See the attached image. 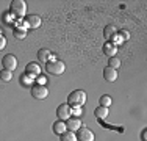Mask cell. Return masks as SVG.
Returning <instances> with one entry per match:
<instances>
[{"label": "cell", "mask_w": 147, "mask_h": 141, "mask_svg": "<svg viewBox=\"0 0 147 141\" xmlns=\"http://www.w3.org/2000/svg\"><path fill=\"white\" fill-rule=\"evenodd\" d=\"M94 116L96 118H99V119H105L108 116V108H105V107H97L96 110H94Z\"/></svg>", "instance_id": "cell-16"}, {"label": "cell", "mask_w": 147, "mask_h": 141, "mask_svg": "<svg viewBox=\"0 0 147 141\" xmlns=\"http://www.w3.org/2000/svg\"><path fill=\"white\" fill-rule=\"evenodd\" d=\"M0 79H2L3 82H11L13 80V72L11 70H6V69L0 70Z\"/></svg>", "instance_id": "cell-18"}, {"label": "cell", "mask_w": 147, "mask_h": 141, "mask_svg": "<svg viewBox=\"0 0 147 141\" xmlns=\"http://www.w3.org/2000/svg\"><path fill=\"white\" fill-rule=\"evenodd\" d=\"M52 52L49 50V49H41L39 52H38V60H39L41 63H50L52 61Z\"/></svg>", "instance_id": "cell-10"}, {"label": "cell", "mask_w": 147, "mask_h": 141, "mask_svg": "<svg viewBox=\"0 0 147 141\" xmlns=\"http://www.w3.org/2000/svg\"><path fill=\"white\" fill-rule=\"evenodd\" d=\"M80 127H82V121H80L78 118H69L67 121H66V129H67L69 132L75 133Z\"/></svg>", "instance_id": "cell-8"}, {"label": "cell", "mask_w": 147, "mask_h": 141, "mask_svg": "<svg viewBox=\"0 0 147 141\" xmlns=\"http://www.w3.org/2000/svg\"><path fill=\"white\" fill-rule=\"evenodd\" d=\"M14 36L17 38V39H24V38L27 36V28L24 27H17L14 30Z\"/></svg>", "instance_id": "cell-21"}, {"label": "cell", "mask_w": 147, "mask_h": 141, "mask_svg": "<svg viewBox=\"0 0 147 141\" xmlns=\"http://www.w3.org/2000/svg\"><path fill=\"white\" fill-rule=\"evenodd\" d=\"M99 104H100V107L108 108L111 104H113V99H111L110 96H107V94H105V96H102V97L99 99Z\"/></svg>", "instance_id": "cell-17"}, {"label": "cell", "mask_w": 147, "mask_h": 141, "mask_svg": "<svg viewBox=\"0 0 147 141\" xmlns=\"http://www.w3.org/2000/svg\"><path fill=\"white\" fill-rule=\"evenodd\" d=\"M6 47V38L5 36H0V52Z\"/></svg>", "instance_id": "cell-24"}, {"label": "cell", "mask_w": 147, "mask_h": 141, "mask_svg": "<svg viewBox=\"0 0 147 141\" xmlns=\"http://www.w3.org/2000/svg\"><path fill=\"white\" fill-rule=\"evenodd\" d=\"M146 136H147V130L144 129V130H142V135H141V138H142V141H147V138H146Z\"/></svg>", "instance_id": "cell-26"}, {"label": "cell", "mask_w": 147, "mask_h": 141, "mask_svg": "<svg viewBox=\"0 0 147 141\" xmlns=\"http://www.w3.org/2000/svg\"><path fill=\"white\" fill-rule=\"evenodd\" d=\"M103 54L108 55L111 58V56H116L117 54V45L113 44V42H105L103 44Z\"/></svg>", "instance_id": "cell-11"}, {"label": "cell", "mask_w": 147, "mask_h": 141, "mask_svg": "<svg viewBox=\"0 0 147 141\" xmlns=\"http://www.w3.org/2000/svg\"><path fill=\"white\" fill-rule=\"evenodd\" d=\"M27 25L30 28H38L41 25V17L38 14H31V16H27Z\"/></svg>", "instance_id": "cell-14"}, {"label": "cell", "mask_w": 147, "mask_h": 141, "mask_svg": "<svg viewBox=\"0 0 147 141\" xmlns=\"http://www.w3.org/2000/svg\"><path fill=\"white\" fill-rule=\"evenodd\" d=\"M77 141H94V133L89 129L80 127L77 130Z\"/></svg>", "instance_id": "cell-6"}, {"label": "cell", "mask_w": 147, "mask_h": 141, "mask_svg": "<svg viewBox=\"0 0 147 141\" xmlns=\"http://www.w3.org/2000/svg\"><path fill=\"white\" fill-rule=\"evenodd\" d=\"M28 74H22V77H20V79H22V80H20V82H22V85H28L30 83V79H28Z\"/></svg>", "instance_id": "cell-23"}, {"label": "cell", "mask_w": 147, "mask_h": 141, "mask_svg": "<svg viewBox=\"0 0 147 141\" xmlns=\"http://www.w3.org/2000/svg\"><path fill=\"white\" fill-rule=\"evenodd\" d=\"M71 115L80 116V115H82V107H72V108H71Z\"/></svg>", "instance_id": "cell-22"}, {"label": "cell", "mask_w": 147, "mask_h": 141, "mask_svg": "<svg viewBox=\"0 0 147 141\" xmlns=\"http://www.w3.org/2000/svg\"><path fill=\"white\" fill-rule=\"evenodd\" d=\"M2 66L5 68L6 70H14L17 68V58L14 55H5L3 56V60H2Z\"/></svg>", "instance_id": "cell-5"}, {"label": "cell", "mask_w": 147, "mask_h": 141, "mask_svg": "<svg viewBox=\"0 0 147 141\" xmlns=\"http://www.w3.org/2000/svg\"><path fill=\"white\" fill-rule=\"evenodd\" d=\"M61 141H77V135L74 132H64L61 135Z\"/></svg>", "instance_id": "cell-20"}, {"label": "cell", "mask_w": 147, "mask_h": 141, "mask_svg": "<svg viewBox=\"0 0 147 141\" xmlns=\"http://www.w3.org/2000/svg\"><path fill=\"white\" fill-rule=\"evenodd\" d=\"M57 116H58L59 121H67V119L72 116L71 115V107H69L67 104L59 105V107L57 108Z\"/></svg>", "instance_id": "cell-7"}, {"label": "cell", "mask_w": 147, "mask_h": 141, "mask_svg": "<svg viewBox=\"0 0 147 141\" xmlns=\"http://www.w3.org/2000/svg\"><path fill=\"white\" fill-rule=\"evenodd\" d=\"M27 74L31 77H39L41 75V66L38 63H28L27 64Z\"/></svg>", "instance_id": "cell-9"}, {"label": "cell", "mask_w": 147, "mask_h": 141, "mask_svg": "<svg viewBox=\"0 0 147 141\" xmlns=\"http://www.w3.org/2000/svg\"><path fill=\"white\" fill-rule=\"evenodd\" d=\"M121 38H124V39H128V38H130V33H128V31H121Z\"/></svg>", "instance_id": "cell-25"}, {"label": "cell", "mask_w": 147, "mask_h": 141, "mask_svg": "<svg viewBox=\"0 0 147 141\" xmlns=\"http://www.w3.org/2000/svg\"><path fill=\"white\" fill-rule=\"evenodd\" d=\"M122 42H124V41H122V38H121V36L116 38V44H122Z\"/></svg>", "instance_id": "cell-27"}, {"label": "cell", "mask_w": 147, "mask_h": 141, "mask_svg": "<svg viewBox=\"0 0 147 141\" xmlns=\"http://www.w3.org/2000/svg\"><path fill=\"white\" fill-rule=\"evenodd\" d=\"M119 66H121V60H119L117 56H111V58L108 60V68H111V69H117Z\"/></svg>", "instance_id": "cell-19"}, {"label": "cell", "mask_w": 147, "mask_h": 141, "mask_svg": "<svg viewBox=\"0 0 147 141\" xmlns=\"http://www.w3.org/2000/svg\"><path fill=\"white\" fill-rule=\"evenodd\" d=\"M9 11L14 14L17 19H20V17H24L27 13V3L24 2V0H13L11 5H9Z\"/></svg>", "instance_id": "cell-2"}, {"label": "cell", "mask_w": 147, "mask_h": 141, "mask_svg": "<svg viewBox=\"0 0 147 141\" xmlns=\"http://www.w3.org/2000/svg\"><path fill=\"white\" fill-rule=\"evenodd\" d=\"M31 96L34 99H38V100H42L49 96V89L45 88V85H39V83H34L33 86H31Z\"/></svg>", "instance_id": "cell-4"}, {"label": "cell", "mask_w": 147, "mask_h": 141, "mask_svg": "<svg viewBox=\"0 0 147 141\" xmlns=\"http://www.w3.org/2000/svg\"><path fill=\"white\" fill-rule=\"evenodd\" d=\"M86 104V93L83 89H75L69 94L67 97V105L69 107H83Z\"/></svg>", "instance_id": "cell-1"}, {"label": "cell", "mask_w": 147, "mask_h": 141, "mask_svg": "<svg viewBox=\"0 0 147 141\" xmlns=\"http://www.w3.org/2000/svg\"><path fill=\"white\" fill-rule=\"evenodd\" d=\"M103 79L107 80V82H114V80L117 79V70L116 69H111V68H105L103 69Z\"/></svg>", "instance_id": "cell-13"}, {"label": "cell", "mask_w": 147, "mask_h": 141, "mask_svg": "<svg viewBox=\"0 0 147 141\" xmlns=\"http://www.w3.org/2000/svg\"><path fill=\"white\" fill-rule=\"evenodd\" d=\"M64 69H66V64L63 61H57V60L47 63V66H45V72L50 74V75H63Z\"/></svg>", "instance_id": "cell-3"}, {"label": "cell", "mask_w": 147, "mask_h": 141, "mask_svg": "<svg viewBox=\"0 0 147 141\" xmlns=\"http://www.w3.org/2000/svg\"><path fill=\"white\" fill-rule=\"evenodd\" d=\"M103 36L107 38V39L113 41L114 38L117 36V30H116V27H114V25H107V27L103 28Z\"/></svg>", "instance_id": "cell-12"}, {"label": "cell", "mask_w": 147, "mask_h": 141, "mask_svg": "<svg viewBox=\"0 0 147 141\" xmlns=\"http://www.w3.org/2000/svg\"><path fill=\"white\" fill-rule=\"evenodd\" d=\"M53 132L57 133V135H63L64 132H67V129H66V122L64 121H57L53 124Z\"/></svg>", "instance_id": "cell-15"}]
</instances>
